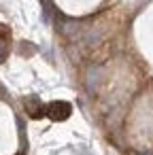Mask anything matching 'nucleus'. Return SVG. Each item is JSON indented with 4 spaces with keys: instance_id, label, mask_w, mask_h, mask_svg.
I'll list each match as a JSON object with an SVG mask.
<instances>
[{
    "instance_id": "obj_1",
    "label": "nucleus",
    "mask_w": 153,
    "mask_h": 155,
    "mask_svg": "<svg viewBox=\"0 0 153 155\" xmlns=\"http://www.w3.org/2000/svg\"><path fill=\"white\" fill-rule=\"evenodd\" d=\"M70 113H72V106L64 100H55V102L47 104V110H45V115L51 121H66L70 117Z\"/></svg>"
},
{
    "instance_id": "obj_2",
    "label": "nucleus",
    "mask_w": 153,
    "mask_h": 155,
    "mask_svg": "<svg viewBox=\"0 0 153 155\" xmlns=\"http://www.w3.org/2000/svg\"><path fill=\"white\" fill-rule=\"evenodd\" d=\"M24 108H26V113H28L32 119L45 117V110H47V106L41 102L38 96H28V98H24Z\"/></svg>"
},
{
    "instance_id": "obj_3",
    "label": "nucleus",
    "mask_w": 153,
    "mask_h": 155,
    "mask_svg": "<svg viewBox=\"0 0 153 155\" xmlns=\"http://www.w3.org/2000/svg\"><path fill=\"white\" fill-rule=\"evenodd\" d=\"M11 45H13V36H11V28L0 24V64L7 62L9 53H11Z\"/></svg>"
}]
</instances>
